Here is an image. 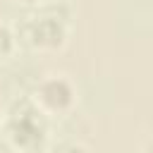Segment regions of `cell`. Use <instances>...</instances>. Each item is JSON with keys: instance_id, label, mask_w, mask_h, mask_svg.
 <instances>
[{"instance_id": "obj_4", "label": "cell", "mask_w": 153, "mask_h": 153, "mask_svg": "<svg viewBox=\"0 0 153 153\" xmlns=\"http://www.w3.org/2000/svg\"><path fill=\"white\" fill-rule=\"evenodd\" d=\"M17 50H19V41H17L14 24L0 19V62H7Z\"/></svg>"}, {"instance_id": "obj_5", "label": "cell", "mask_w": 153, "mask_h": 153, "mask_svg": "<svg viewBox=\"0 0 153 153\" xmlns=\"http://www.w3.org/2000/svg\"><path fill=\"white\" fill-rule=\"evenodd\" d=\"M53 153H93V151L84 141H62L60 146L53 148Z\"/></svg>"}, {"instance_id": "obj_7", "label": "cell", "mask_w": 153, "mask_h": 153, "mask_svg": "<svg viewBox=\"0 0 153 153\" xmlns=\"http://www.w3.org/2000/svg\"><path fill=\"white\" fill-rule=\"evenodd\" d=\"M0 153H17V151L12 148V143H10L2 134H0Z\"/></svg>"}, {"instance_id": "obj_9", "label": "cell", "mask_w": 153, "mask_h": 153, "mask_svg": "<svg viewBox=\"0 0 153 153\" xmlns=\"http://www.w3.org/2000/svg\"><path fill=\"white\" fill-rule=\"evenodd\" d=\"M55 2H57V0H55Z\"/></svg>"}, {"instance_id": "obj_1", "label": "cell", "mask_w": 153, "mask_h": 153, "mask_svg": "<svg viewBox=\"0 0 153 153\" xmlns=\"http://www.w3.org/2000/svg\"><path fill=\"white\" fill-rule=\"evenodd\" d=\"M69 17L72 10L67 7V0L29 10V14L14 24L19 45L43 55L65 50V45L69 43Z\"/></svg>"}, {"instance_id": "obj_3", "label": "cell", "mask_w": 153, "mask_h": 153, "mask_svg": "<svg viewBox=\"0 0 153 153\" xmlns=\"http://www.w3.org/2000/svg\"><path fill=\"white\" fill-rule=\"evenodd\" d=\"M26 98L48 120H60V117H67L76 110L79 86L65 72H48L33 81Z\"/></svg>"}, {"instance_id": "obj_8", "label": "cell", "mask_w": 153, "mask_h": 153, "mask_svg": "<svg viewBox=\"0 0 153 153\" xmlns=\"http://www.w3.org/2000/svg\"><path fill=\"white\" fill-rule=\"evenodd\" d=\"M0 131H2V110H0Z\"/></svg>"}, {"instance_id": "obj_2", "label": "cell", "mask_w": 153, "mask_h": 153, "mask_svg": "<svg viewBox=\"0 0 153 153\" xmlns=\"http://www.w3.org/2000/svg\"><path fill=\"white\" fill-rule=\"evenodd\" d=\"M17 153H43L50 143V120L33 108L24 96L12 100L2 110V131H0Z\"/></svg>"}, {"instance_id": "obj_6", "label": "cell", "mask_w": 153, "mask_h": 153, "mask_svg": "<svg viewBox=\"0 0 153 153\" xmlns=\"http://www.w3.org/2000/svg\"><path fill=\"white\" fill-rule=\"evenodd\" d=\"M14 2L22 5V7H26V10H38V7L50 5V2H55V0H14Z\"/></svg>"}]
</instances>
